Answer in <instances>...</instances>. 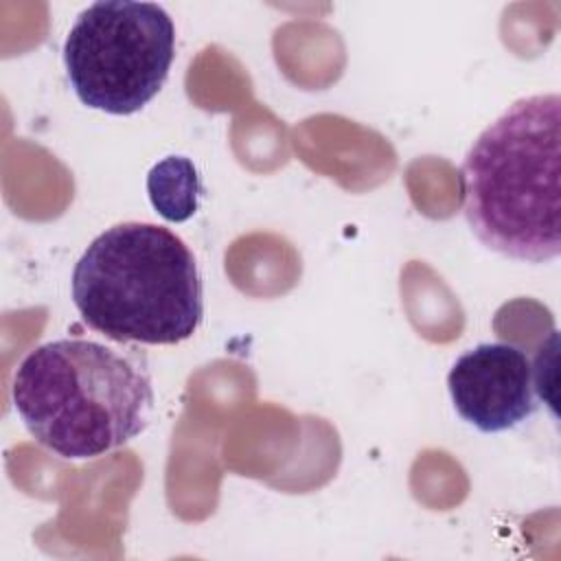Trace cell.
Segmentation results:
<instances>
[{
  "label": "cell",
  "instance_id": "1",
  "mask_svg": "<svg viewBox=\"0 0 561 561\" xmlns=\"http://www.w3.org/2000/svg\"><path fill=\"white\" fill-rule=\"evenodd\" d=\"M559 94H533L508 105L469 147L462 213L491 252L526 263L559 256Z\"/></svg>",
  "mask_w": 561,
  "mask_h": 561
},
{
  "label": "cell",
  "instance_id": "2",
  "mask_svg": "<svg viewBox=\"0 0 561 561\" xmlns=\"http://www.w3.org/2000/svg\"><path fill=\"white\" fill-rule=\"evenodd\" d=\"M13 405L28 434L61 458L103 456L145 432L153 386L145 368L92 340L33 348L13 377Z\"/></svg>",
  "mask_w": 561,
  "mask_h": 561
},
{
  "label": "cell",
  "instance_id": "3",
  "mask_svg": "<svg viewBox=\"0 0 561 561\" xmlns=\"http://www.w3.org/2000/svg\"><path fill=\"white\" fill-rule=\"evenodd\" d=\"M70 291L81 320L114 342L178 344L204 316L193 252L156 224L125 221L92 239L72 270Z\"/></svg>",
  "mask_w": 561,
  "mask_h": 561
},
{
  "label": "cell",
  "instance_id": "4",
  "mask_svg": "<svg viewBox=\"0 0 561 561\" xmlns=\"http://www.w3.org/2000/svg\"><path fill=\"white\" fill-rule=\"evenodd\" d=\"M173 57L175 26L156 2H94L77 15L64 42L77 99L114 116L142 110L164 85Z\"/></svg>",
  "mask_w": 561,
  "mask_h": 561
},
{
  "label": "cell",
  "instance_id": "5",
  "mask_svg": "<svg viewBox=\"0 0 561 561\" xmlns=\"http://www.w3.org/2000/svg\"><path fill=\"white\" fill-rule=\"evenodd\" d=\"M447 388L460 419L482 434L513 430L537 410L530 359L504 342H482L462 353Z\"/></svg>",
  "mask_w": 561,
  "mask_h": 561
},
{
  "label": "cell",
  "instance_id": "6",
  "mask_svg": "<svg viewBox=\"0 0 561 561\" xmlns=\"http://www.w3.org/2000/svg\"><path fill=\"white\" fill-rule=\"evenodd\" d=\"M147 195L156 213L173 224L191 219L199 208V173L186 156H167L147 175Z\"/></svg>",
  "mask_w": 561,
  "mask_h": 561
}]
</instances>
